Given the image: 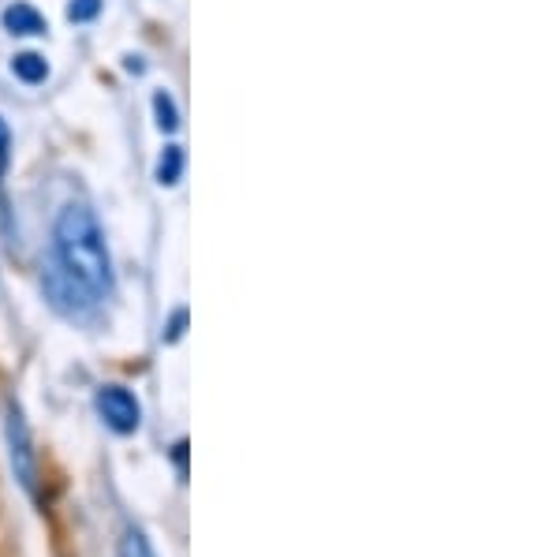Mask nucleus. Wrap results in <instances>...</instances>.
Here are the masks:
<instances>
[{
  "instance_id": "obj_1",
  "label": "nucleus",
  "mask_w": 560,
  "mask_h": 557,
  "mask_svg": "<svg viewBox=\"0 0 560 557\" xmlns=\"http://www.w3.org/2000/svg\"><path fill=\"white\" fill-rule=\"evenodd\" d=\"M56 262L98 300L112 292V262L101 236L98 217L86 206L71 202L56 217Z\"/></svg>"
},
{
  "instance_id": "obj_2",
  "label": "nucleus",
  "mask_w": 560,
  "mask_h": 557,
  "mask_svg": "<svg viewBox=\"0 0 560 557\" xmlns=\"http://www.w3.org/2000/svg\"><path fill=\"white\" fill-rule=\"evenodd\" d=\"M4 434H8V457H12V472L23 483L27 494L38 490V457H34V442H30V427L19 404L4 408Z\"/></svg>"
},
{
  "instance_id": "obj_3",
  "label": "nucleus",
  "mask_w": 560,
  "mask_h": 557,
  "mask_svg": "<svg viewBox=\"0 0 560 557\" xmlns=\"http://www.w3.org/2000/svg\"><path fill=\"white\" fill-rule=\"evenodd\" d=\"M98 415L105 419V427L116 434H135L142 423V408L135 393H127L124 386H105L98 389Z\"/></svg>"
},
{
  "instance_id": "obj_4",
  "label": "nucleus",
  "mask_w": 560,
  "mask_h": 557,
  "mask_svg": "<svg viewBox=\"0 0 560 557\" xmlns=\"http://www.w3.org/2000/svg\"><path fill=\"white\" fill-rule=\"evenodd\" d=\"M45 292H49L56 307L68 311V315H83V311H90V303H94V296H90L60 262H56L53 270H49V277H45Z\"/></svg>"
},
{
  "instance_id": "obj_5",
  "label": "nucleus",
  "mask_w": 560,
  "mask_h": 557,
  "mask_svg": "<svg viewBox=\"0 0 560 557\" xmlns=\"http://www.w3.org/2000/svg\"><path fill=\"white\" fill-rule=\"evenodd\" d=\"M4 27L12 30V34L30 38V34H45V19L34 4H27V0H15V4L4 8Z\"/></svg>"
},
{
  "instance_id": "obj_6",
  "label": "nucleus",
  "mask_w": 560,
  "mask_h": 557,
  "mask_svg": "<svg viewBox=\"0 0 560 557\" xmlns=\"http://www.w3.org/2000/svg\"><path fill=\"white\" fill-rule=\"evenodd\" d=\"M180 176H183V146H165V154L157 161V184L172 187L180 184Z\"/></svg>"
},
{
  "instance_id": "obj_7",
  "label": "nucleus",
  "mask_w": 560,
  "mask_h": 557,
  "mask_svg": "<svg viewBox=\"0 0 560 557\" xmlns=\"http://www.w3.org/2000/svg\"><path fill=\"white\" fill-rule=\"evenodd\" d=\"M12 72L23 79V83H42L45 75H49V64H45V57H38V53H19V57L12 60Z\"/></svg>"
},
{
  "instance_id": "obj_8",
  "label": "nucleus",
  "mask_w": 560,
  "mask_h": 557,
  "mask_svg": "<svg viewBox=\"0 0 560 557\" xmlns=\"http://www.w3.org/2000/svg\"><path fill=\"white\" fill-rule=\"evenodd\" d=\"M154 113H157V128H161V131H176V128H180L176 101L168 98L165 90H157V94H154Z\"/></svg>"
},
{
  "instance_id": "obj_9",
  "label": "nucleus",
  "mask_w": 560,
  "mask_h": 557,
  "mask_svg": "<svg viewBox=\"0 0 560 557\" xmlns=\"http://www.w3.org/2000/svg\"><path fill=\"white\" fill-rule=\"evenodd\" d=\"M120 557H157V554L139 528H127L124 539H120Z\"/></svg>"
},
{
  "instance_id": "obj_10",
  "label": "nucleus",
  "mask_w": 560,
  "mask_h": 557,
  "mask_svg": "<svg viewBox=\"0 0 560 557\" xmlns=\"http://www.w3.org/2000/svg\"><path fill=\"white\" fill-rule=\"evenodd\" d=\"M101 12V0H71L68 4V19L71 23H90L94 15Z\"/></svg>"
},
{
  "instance_id": "obj_11",
  "label": "nucleus",
  "mask_w": 560,
  "mask_h": 557,
  "mask_svg": "<svg viewBox=\"0 0 560 557\" xmlns=\"http://www.w3.org/2000/svg\"><path fill=\"white\" fill-rule=\"evenodd\" d=\"M183 329H187V311H176V315H172V322H168L165 341H168V344H172V341H180V337H183Z\"/></svg>"
},
{
  "instance_id": "obj_12",
  "label": "nucleus",
  "mask_w": 560,
  "mask_h": 557,
  "mask_svg": "<svg viewBox=\"0 0 560 557\" xmlns=\"http://www.w3.org/2000/svg\"><path fill=\"white\" fill-rule=\"evenodd\" d=\"M4 161H8V128L0 120V169H4Z\"/></svg>"
}]
</instances>
